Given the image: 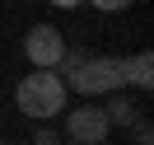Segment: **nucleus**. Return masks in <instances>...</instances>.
<instances>
[{"label":"nucleus","instance_id":"nucleus-4","mask_svg":"<svg viewBox=\"0 0 154 145\" xmlns=\"http://www.w3.org/2000/svg\"><path fill=\"white\" fill-rule=\"evenodd\" d=\"M107 117H103V108L94 103V98H84L79 108H66V136L75 145H103L107 140Z\"/></svg>","mask_w":154,"mask_h":145},{"label":"nucleus","instance_id":"nucleus-10","mask_svg":"<svg viewBox=\"0 0 154 145\" xmlns=\"http://www.w3.org/2000/svg\"><path fill=\"white\" fill-rule=\"evenodd\" d=\"M56 10H75V5H84V0H51Z\"/></svg>","mask_w":154,"mask_h":145},{"label":"nucleus","instance_id":"nucleus-3","mask_svg":"<svg viewBox=\"0 0 154 145\" xmlns=\"http://www.w3.org/2000/svg\"><path fill=\"white\" fill-rule=\"evenodd\" d=\"M23 56L33 70H56V61L66 56V33L56 24H33L23 33Z\"/></svg>","mask_w":154,"mask_h":145},{"label":"nucleus","instance_id":"nucleus-9","mask_svg":"<svg viewBox=\"0 0 154 145\" xmlns=\"http://www.w3.org/2000/svg\"><path fill=\"white\" fill-rule=\"evenodd\" d=\"M89 5H94V10H103V14H117V10H126L131 0H89Z\"/></svg>","mask_w":154,"mask_h":145},{"label":"nucleus","instance_id":"nucleus-5","mask_svg":"<svg viewBox=\"0 0 154 145\" xmlns=\"http://www.w3.org/2000/svg\"><path fill=\"white\" fill-rule=\"evenodd\" d=\"M145 108L135 103L126 89H117V94H107V103H103V117H107V126H131L135 117H140Z\"/></svg>","mask_w":154,"mask_h":145},{"label":"nucleus","instance_id":"nucleus-8","mask_svg":"<svg viewBox=\"0 0 154 145\" xmlns=\"http://www.w3.org/2000/svg\"><path fill=\"white\" fill-rule=\"evenodd\" d=\"M33 145H61V136H56V126H51V122H42L38 131H33Z\"/></svg>","mask_w":154,"mask_h":145},{"label":"nucleus","instance_id":"nucleus-2","mask_svg":"<svg viewBox=\"0 0 154 145\" xmlns=\"http://www.w3.org/2000/svg\"><path fill=\"white\" fill-rule=\"evenodd\" d=\"M66 89L84 98H107L117 89H126V75H122V56H84L75 75H66Z\"/></svg>","mask_w":154,"mask_h":145},{"label":"nucleus","instance_id":"nucleus-6","mask_svg":"<svg viewBox=\"0 0 154 145\" xmlns=\"http://www.w3.org/2000/svg\"><path fill=\"white\" fill-rule=\"evenodd\" d=\"M122 75H126L131 89H154V56H149V52L122 56Z\"/></svg>","mask_w":154,"mask_h":145},{"label":"nucleus","instance_id":"nucleus-1","mask_svg":"<svg viewBox=\"0 0 154 145\" xmlns=\"http://www.w3.org/2000/svg\"><path fill=\"white\" fill-rule=\"evenodd\" d=\"M66 98H70V89H66V80H61L56 70H33V75H23V80H19V89H14L19 112H23V117H33L38 126L66 112Z\"/></svg>","mask_w":154,"mask_h":145},{"label":"nucleus","instance_id":"nucleus-11","mask_svg":"<svg viewBox=\"0 0 154 145\" xmlns=\"http://www.w3.org/2000/svg\"><path fill=\"white\" fill-rule=\"evenodd\" d=\"M0 145H10V140H0Z\"/></svg>","mask_w":154,"mask_h":145},{"label":"nucleus","instance_id":"nucleus-7","mask_svg":"<svg viewBox=\"0 0 154 145\" xmlns=\"http://www.w3.org/2000/svg\"><path fill=\"white\" fill-rule=\"evenodd\" d=\"M126 131H131V140H135V145H154V126H149V117H145V112L135 117Z\"/></svg>","mask_w":154,"mask_h":145},{"label":"nucleus","instance_id":"nucleus-12","mask_svg":"<svg viewBox=\"0 0 154 145\" xmlns=\"http://www.w3.org/2000/svg\"><path fill=\"white\" fill-rule=\"evenodd\" d=\"M70 145H75V140H70Z\"/></svg>","mask_w":154,"mask_h":145}]
</instances>
